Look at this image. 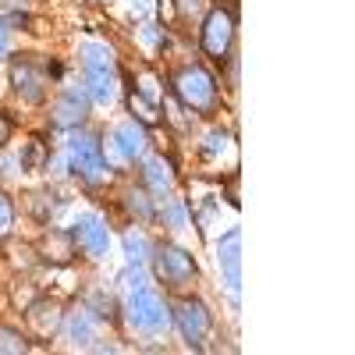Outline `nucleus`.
<instances>
[{
  "label": "nucleus",
  "instance_id": "1",
  "mask_svg": "<svg viewBox=\"0 0 355 355\" xmlns=\"http://www.w3.org/2000/svg\"><path fill=\"white\" fill-rule=\"evenodd\" d=\"M171 89L182 100V107L196 114H214L217 110V78L202 64H185L171 75Z\"/></svg>",
  "mask_w": 355,
  "mask_h": 355
},
{
  "label": "nucleus",
  "instance_id": "2",
  "mask_svg": "<svg viewBox=\"0 0 355 355\" xmlns=\"http://www.w3.org/2000/svg\"><path fill=\"white\" fill-rule=\"evenodd\" d=\"M68 164L78 178H85L89 185H100L103 178H110V164L103 157V146L96 135L89 132H75L68 142Z\"/></svg>",
  "mask_w": 355,
  "mask_h": 355
},
{
  "label": "nucleus",
  "instance_id": "3",
  "mask_svg": "<svg viewBox=\"0 0 355 355\" xmlns=\"http://www.w3.org/2000/svg\"><path fill=\"white\" fill-rule=\"evenodd\" d=\"M199 43L214 61H227L231 43H234V11L231 8H210L199 28Z\"/></svg>",
  "mask_w": 355,
  "mask_h": 355
},
{
  "label": "nucleus",
  "instance_id": "4",
  "mask_svg": "<svg viewBox=\"0 0 355 355\" xmlns=\"http://www.w3.org/2000/svg\"><path fill=\"white\" fill-rule=\"evenodd\" d=\"M153 270L167 288H185L196 277V259L174 242H160L153 249Z\"/></svg>",
  "mask_w": 355,
  "mask_h": 355
},
{
  "label": "nucleus",
  "instance_id": "5",
  "mask_svg": "<svg viewBox=\"0 0 355 355\" xmlns=\"http://www.w3.org/2000/svg\"><path fill=\"white\" fill-rule=\"evenodd\" d=\"M125 316H128V327H132V331H146V334L167 331V323H171L167 306L157 299L150 288L132 291V299H128V306H125Z\"/></svg>",
  "mask_w": 355,
  "mask_h": 355
},
{
  "label": "nucleus",
  "instance_id": "6",
  "mask_svg": "<svg viewBox=\"0 0 355 355\" xmlns=\"http://www.w3.org/2000/svg\"><path fill=\"white\" fill-rule=\"evenodd\" d=\"M217 266H220L227 295L239 302V291H242V231L239 227H231L217 242Z\"/></svg>",
  "mask_w": 355,
  "mask_h": 355
},
{
  "label": "nucleus",
  "instance_id": "7",
  "mask_svg": "<svg viewBox=\"0 0 355 355\" xmlns=\"http://www.w3.org/2000/svg\"><path fill=\"white\" fill-rule=\"evenodd\" d=\"M71 242L89 256V259H100L107 256L110 249V231H107V220L100 214H82L71 227Z\"/></svg>",
  "mask_w": 355,
  "mask_h": 355
},
{
  "label": "nucleus",
  "instance_id": "8",
  "mask_svg": "<svg viewBox=\"0 0 355 355\" xmlns=\"http://www.w3.org/2000/svg\"><path fill=\"white\" fill-rule=\"evenodd\" d=\"M174 323L192 348H202V338L210 334V313H206V306L199 299H178L174 302Z\"/></svg>",
  "mask_w": 355,
  "mask_h": 355
},
{
  "label": "nucleus",
  "instance_id": "9",
  "mask_svg": "<svg viewBox=\"0 0 355 355\" xmlns=\"http://www.w3.org/2000/svg\"><path fill=\"white\" fill-rule=\"evenodd\" d=\"M25 320H28V331H33L36 338L50 341L57 331H61L64 309H61V302H53V299H36V302L25 306Z\"/></svg>",
  "mask_w": 355,
  "mask_h": 355
},
{
  "label": "nucleus",
  "instance_id": "10",
  "mask_svg": "<svg viewBox=\"0 0 355 355\" xmlns=\"http://www.w3.org/2000/svg\"><path fill=\"white\" fill-rule=\"evenodd\" d=\"M82 117H85V89L68 85L53 103V125L57 128H78Z\"/></svg>",
  "mask_w": 355,
  "mask_h": 355
},
{
  "label": "nucleus",
  "instance_id": "11",
  "mask_svg": "<svg viewBox=\"0 0 355 355\" xmlns=\"http://www.w3.org/2000/svg\"><path fill=\"white\" fill-rule=\"evenodd\" d=\"M82 71H85V93H89V100L110 103V100L117 96L114 64H82Z\"/></svg>",
  "mask_w": 355,
  "mask_h": 355
},
{
  "label": "nucleus",
  "instance_id": "12",
  "mask_svg": "<svg viewBox=\"0 0 355 355\" xmlns=\"http://www.w3.org/2000/svg\"><path fill=\"white\" fill-rule=\"evenodd\" d=\"M61 327H64V334H68V341L75 348H89V341L96 338V313L89 309V306H78V309L64 313Z\"/></svg>",
  "mask_w": 355,
  "mask_h": 355
},
{
  "label": "nucleus",
  "instance_id": "13",
  "mask_svg": "<svg viewBox=\"0 0 355 355\" xmlns=\"http://www.w3.org/2000/svg\"><path fill=\"white\" fill-rule=\"evenodd\" d=\"M110 142H114V150L121 160H139L146 153V128L139 121H121L114 128Z\"/></svg>",
  "mask_w": 355,
  "mask_h": 355
},
{
  "label": "nucleus",
  "instance_id": "14",
  "mask_svg": "<svg viewBox=\"0 0 355 355\" xmlns=\"http://www.w3.org/2000/svg\"><path fill=\"white\" fill-rule=\"evenodd\" d=\"M11 78H15V89H18V96L28 100V103H40L43 93H46V85H43V71H36L28 61H18L11 68Z\"/></svg>",
  "mask_w": 355,
  "mask_h": 355
},
{
  "label": "nucleus",
  "instance_id": "15",
  "mask_svg": "<svg viewBox=\"0 0 355 355\" xmlns=\"http://www.w3.org/2000/svg\"><path fill=\"white\" fill-rule=\"evenodd\" d=\"M142 178H146V185H150L157 196H167L174 189V167L164 157H150V160H146L142 164Z\"/></svg>",
  "mask_w": 355,
  "mask_h": 355
},
{
  "label": "nucleus",
  "instance_id": "16",
  "mask_svg": "<svg viewBox=\"0 0 355 355\" xmlns=\"http://www.w3.org/2000/svg\"><path fill=\"white\" fill-rule=\"evenodd\" d=\"M128 110L135 114L132 121H139L142 128H153V125H160V107H157L153 100H146L142 93H135V89L128 93Z\"/></svg>",
  "mask_w": 355,
  "mask_h": 355
},
{
  "label": "nucleus",
  "instance_id": "17",
  "mask_svg": "<svg viewBox=\"0 0 355 355\" xmlns=\"http://www.w3.org/2000/svg\"><path fill=\"white\" fill-rule=\"evenodd\" d=\"M121 245H125V256H128V263H146L150 259V242H146V234L142 231H125V239H121Z\"/></svg>",
  "mask_w": 355,
  "mask_h": 355
},
{
  "label": "nucleus",
  "instance_id": "18",
  "mask_svg": "<svg viewBox=\"0 0 355 355\" xmlns=\"http://www.w3.org/2000/svg\"><path fill=\"white\" fill-rule=\"evenodd\" d=\"M78 57H82V64H114V53L107 43H82Z\"/></svg>",
  "mask_w": 355,
  "mask_h": 355
},
{
  "label": "nucleus",
  "instance_id": "19",
  "mask_svg": "<svg viewBox=\"0 0 355 355\" xmlns=\"http://www.w3.org/2000/svg\"><path fill=\"white\" fill-rule=\"evenodd\" d=\"M28 352V341L11 331V327H0V355H25Z\"/></svg>",
  "mask_w": 355,
  "mask_h": 355
},
{
  "label": "nucleus",
  "instance_id": "20",
  "mask_svg": "<svg viewBox=\"0 0 355 355\" xmlns=\"http://www.w3.org/2000/svg\"><path fill=\"white\" fill-rule=\"evenodd\" d=\"M224 150H227V132H224V128H214L210 135H206V142H202V157L214 160V157L224 153Z\"/></svg>",
  "mask_w": 355,
  "mask_h": 355
},
{
  "label": "nucleus",
  "instance_id": "21",
  "mask_svg": "<svg viewBox=\"0 0 355 355\" xmlns=\"http://www.w3.org/2000/svg\"><path fill=\"white\" fill-rule=\"evenodd\" d=\"M164 224H167V227H185V224H189V210H185V202L171 199V202L164 206Z\"/></svg>",
  "mask_w": 355,
  "mask_h": 355
},
{
  "label": "nucleus",
  "instance_id": "22",
  "mask_svg": "<svg viewBox=\"0 0 355 355\" xmlns=\"http://www.w3.org/2000/svg\"><path fill=\"white\" fill-rule=\"evenodd\" d=\"M11 231H15V206L4 192H0V242L11 239Z\"/></svg>",
  "mask_w": 355,
  "mask_h": 355
},
{
  "label": "nucleus",
  "instance_id": "23",
  "mask_svg": "<svg viewBox=\"0 0 355 355\" xmlns=\"http://www.w3.org/2000/svg\"><path fill=\"white\" fill-rule=\"evenodd\" d=\"M21 167H25V171H40V167H43V142H40V139L28 142V150L21 153Z\"/></svg>",
  "mask_w": 355,
  "mask_h": 355
},
{
  "label": "nucleus",
  "instance_id": "24",
  "mask_svg": "<svg viewBox=\"0 0 355 355\" xmlns=\"http://www.w3.org/2000/svg\"><path fill=\"white\" fill-rule=\"evenodd\" d=\"M128 210H135L139 217H153V206L146 199V192H128Z\"/></svg>",
  "mask_w": 355,
  "mask_h": 355
},
{
  "label": "nucleus",
  "instance_id": "25",
  "mask_svg": "<svg viewBox=\"0 0 355 355\" xmlns=\"http://www.w3.org/2000/svg\"><path fill=\"white\" fill-rule=\"evenodd\" d=\"M125 288H128V291H142V288H146V274L139 270L135 263H132L128 270H125Z\"/></svg>",
  "mask_w": 355,
  "mask_h": 355
},
{
  "label": "nucleus",
  "instance_id": "26",
  "mask_svg": "<svg viewBox=\"0 0 355 355\" xmlns=\"http://www.w3.org/2000/svg\"><path fill=\"white\" fill-rule=\"evenodd\" d=\"M206 0H178V11H182V18H192V15H202Z\"/></svg>",
  "mask_w": 355,
  "mask_h": 355
},
{
  "label": "nucleus",
  "instance_id": "27",
  "mask_svg": "<svg viewBox=\"0 0 355 355\" xmlns=\"http://www.w3.org/2000/svg\"><path fill=\"white\" fill-rule=\"evenodd\" d=\"M132 11L146 18V15H150V11H153V0H132Z\"/></svg>",
  "mask_w": 355,
  "mask_h": 355
},
{
  "label": "nucleus",
  "instance_id": "28",
  "mask_svg": "<svg viewBox=\"0 0 355 355\" xmlns=\"http://www.w3.org/2000/svg\"><path fill=\"white\" fill-rule=\"evenodd\" d=\"M11 139V121H8V117L4 114H0V150H4V142Z\"/></svg>",
  "mask_w": 355,
  "mask_h": 355
},
{
  "label": "nucleus",
  "instance_id": "29",
  "mask_svg": "<svg viewBox=\"0 0 355 355\" xmlns=\"http://www.w3.org/2000/svg\"><path fill=\"white\" fill-rule=\"evenodd\" d=\"M8 57V28H4V21H0V61Z\"/></svg>",
  "mask_w": 355,
  "mask_h": 355
}]
</instances>
